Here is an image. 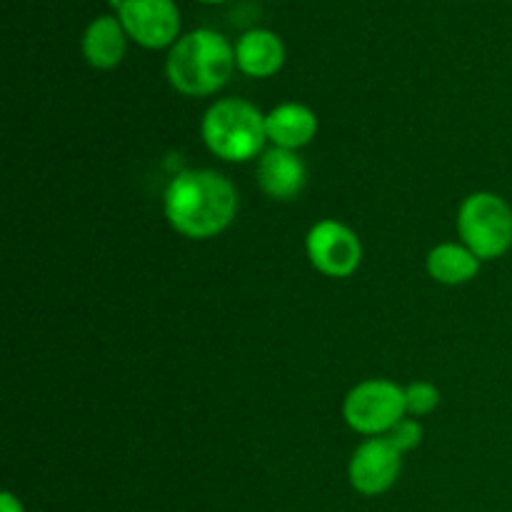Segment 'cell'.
<instances>
[{"mask_svg":"<svg viewBox=\"0 0 512 512\" xmlns=\"http://www.w3.org/2000/svg\"><path fill=\"white\" fill-rule=\"evenodd\" d=\"M235 68V48L225 35L198 28L175 40L165 73L170 85L188 98H203L228 83Z\"/></svg>","mask_w":512,"mask_h":512,"instance_id":"2","label":"cell"},{"mask_svg":"<svg viewBox=\"0 0 512 512\" xmlns=\"http://www.w3.org/2000/svg\"><path fill=\"white\" fill-rule=\"evenodd\" d=\"M405 415V388L393 380H363L343 400L345 423L360 435H388Z\"/></svg>","mask_w":512,"mask_h":512,"instance_id":"5","label":"cell"},{"mask_svg":"<svg viewBox=\"0 0 512 512\" xmlns=\"http://www.w3.org/2000/svg\"><path fill=\"white\" fill-rule=\"evenodd\" d=\"M125 28L120 20L110 15H100L85 28L83 33V55L93 68L110 70L123 60L125 55Z\"/></svg>","mask_w":512,"mask_h":512,"instance_id":"12","label":"cell"},{"mask_svg":"<svg viewBox=\"0 0 512 512\" xmlns=\"http://www.w3.org/2000/svg\"><path fill=\"white\" fill-rule=\"evenodd\" d=\"M385 438H388L400 453H408V450H415L420 443H423V425H420V420L408 418V415H405V418L400 420V423L395 425Z\"/></svg>","mask_w":512,"mask_h":512,"instance_id":"15","label":"cell"},{"mask_svg":"<svg viewBox=\"0 0 512 512\" xmlns=\"http://www.w3.org/2000/svg\"><path fill=\"white\" fill-rule=\"evenodd\" d=\"M265 133L275 148L298 153L318 135V118L308 105L283 103L265 115Z\"/></svg>","mask_w":512,"mask_h":512,"instance_id":"10","label":"cell"},{"mask_svg":"<svg viewBox=\"0 0 512 512\" xmlns=\"http://www.w3.org/2000/svg\"><path fill=\"white\" fill-rule=\"evenodd\" d=\"M0 512H23V505L15 500L13 493L0 495Z\"/></svg>","mask_w":512,"mask_h":512,"instance_id":"16","label":"cell"},{"mask_svg":"<svg viewBox=\"0 0 512 512\" xmlns=\"http://www.w3.org/2000/svg\"><path fill=\"white\" fill-rule=\"evenodd\" d=\"M458 233L480 260L503 258L512 248V208L490 190L468 195L458 210Z\"/></svg>","mask_w":512,"mask_h":512,"instance_id":"4","label":"cell"},{"mask_svg":"<svg viewBox=\"0 0 512 512\" xmlns=\"http://www.w3.org/2000/svg\"><path fill=\"white\" fill-rule=\"evenodd\" d=\"M305 250L315 270L328 278H348L360 268L363 245L360 238L338 220H320L305 238Z\"/></svg>","mask_w":512,"mask_h":512,"instance_id":"6","label":"cell"},{"mask_svg":"<svg viewBox=\"0 0 512 512\" xmlns=\"http://www.w3.org/2000/svg\"><path fill=\"white\" fill-rule=\"evenodd\" d=\"M403 470V453L385 435L360 445L350 460V483L363 495H380L395 485Z\"/></svg>","mask_w":512,"mask_h":512,"instance_id":"8","label":"cell"},{"mask_svg":"<svg viewBox=\"0 0 512 512\" xmlns=\"http://www.w3.org/2000/svg\"><path fill=\"white\" fill-rule=\"evenodd\" d=\"M200 135L210 153L228 163L255 158L268 140L265 115L240 98H223L210 105L200 123Z\"/></svg>","mask_w":512,"mask_h":512,"instance_id":"3","label":"cell"},{"mask_svg":"<svg viewBox=\"0 0 512 512\" xmlns=\"http://www.w3.org/2000/svg\"><path fill=\"white\" fill-rule=\"evenodd\" d=\"M285 63V45L275 33L263 28L248 30L235 45V65L250 78H270Z\"/></svg>","mask_w":512,"mask_h":512,"instance_id":"11","label":"cell"},{"mask_svg":"<svg viewBox=\"0 0 512 512\" xmlns=\"http://www.w3.org/2000/svg\"><path fill=\"white\" fill-rule=\"evenodd\" d=\"M120 23L143 48H165L178 38L180 13L173 0H120Z\"/></svg>","mask_w":512,"mask_h":512,"instance_id":"7","label":"cell"},{"mask_svg":"<svg viewBox=\"0 0 512 512\" xmlns=\"http://www.w3.org/2000/svg\"><path fill=\"white\" fill-rule=\"evenodd\" d=\"M200 3H223V0H200Z\"/></svg>","mask_w":512,"mask_h":512,"instance_id":"17","label":"cell"},{"mask_svg":"<svg viewBox=\"0 0 512 512\" xmlns=\"http://www.w3.org/2000/svg\"><path fill=\"white\" fill-rule=\"evenodd\" d=\"M308 183V168L295 150L268 148L258 163V185L268 198L293 200Z\"/></svg>","mask_w":512,"mask_h":512,"instance_id":"9","label":"cell"},{"mask_svg":"<svg viewBox=\"0 0 512 512\" xmlns=\"http://www.w3.org/2000/svg\"><path fill=\"white\" fill-rule=\"evenodd\" d=\"M163 210L168 223L180 235L190 240H208L233 223L238 213V193L218 170L190 168L168 183Z\"/></svg>","mask_w":512,"mask_h":512,"instance_id":"1","label":"cell"},{"mask_svg":"<svg viewBox=\"0 0 512 512\" xmlns=\"http://www.w3.org/2000/svg\"><path fill=\"white\" fill-rule=\"evenodd\" d=\"M483 260L463 243H440L428 253V273L440 285H465L478 275Z\"/></svg>","mask_w":512,"mask_h":512,"instance_id":"13","label":"cell"},{"mask_svg":"<svg viewBox=\"0 0 512 512\" xmlns=\"http://www.w3.org/2000/svg\"><path fill=\"white\" fill-rule=\"evenodd\" d=\"M440 405V390L435 388L428 380H415L405 388V410L408 415H415V418H423V415H430Z\"/></svg>","mask_w":512,"mask_h":512,"instance_id":"14","label":"cell"}]
</instances>
